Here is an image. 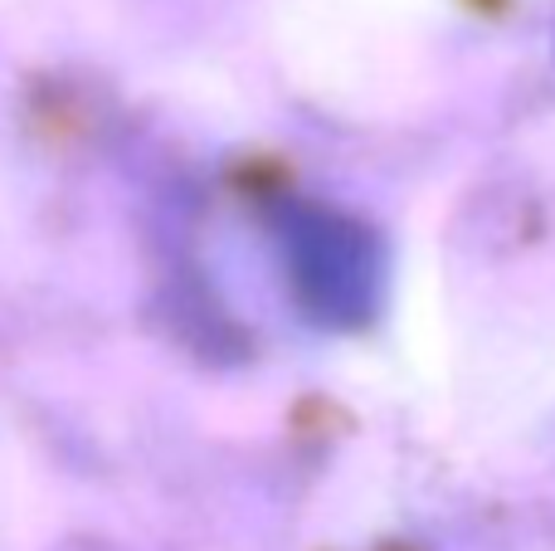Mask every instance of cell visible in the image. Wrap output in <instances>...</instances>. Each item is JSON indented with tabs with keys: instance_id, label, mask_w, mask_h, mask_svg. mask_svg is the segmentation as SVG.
Masks as SVG:
<instances>
[{
	"instance_id": "1",
	"label": "cell",
	"mask_w": 555,
	"mask_h": 551,
	"mask_svg": "<svg viewBox=\"0 0 555 551\" xmlns=\"http://www.w3.org/2000/svg\"><path fill=\"white\" fill-rule=\"evenodd\" d=\"M273 240L297 308L317 328L351 332L380 308L385 249L371 225L317 201H283L273 210Z\"/></svg>"
}]
</instances>
